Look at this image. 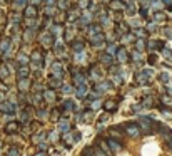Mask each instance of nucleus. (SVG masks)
Returning <instances> with one entry per match:
<instances>
[{
    "label": "nucleus",
    "mask_w": 172,
    "mask_h": 156,
    "mask_svg": "<svg viewBox=\"0 0 172 156\" xmlns=\"http://www.w3.org/2000/svg\"><path fill=\"white\" fill-rule=\"evenodd\" d=\"M127 133H129V134L130 136H137L139 134V126H135V124H129V126H127Z\"/></svg>",
    "instance_id": "1"
},
{
    "label": "nucleus",
    "mask_w": 172,
    "mask_h": 156,
    "mask_svg": "<svg viewBox=\"0 0 172 156\" xmlns=\"http://www.w3.org/2000/svg\"><path fill=\"white\" fill-rule=\"evenodd\" d=\"M109 144L112 146L114 151H119V149H120V144H117V141H112V139H110V141H109Z\"/></svg>",
    "instance_id": "2"
},
{
    "label": "nucleus",
    "mask_w": 172,
    "mask_h": 156,
    "mask_svg": "<svg viewBox=\"0 0 172 156\" xmlns=\"http://www.w3.org/2000/svg\"><path fill=\"white\" fill-rule=\"evenodd\" d=\"M95 156H107V155H104V153H102L100 149H97V148H95Z\"/></svg>",
    "instance_id": "3"
},
{
    "label": "nucleus",
    "mask_w": 172,
    "mask_h": 156,
    "mask_svg": "<svg viewBox=\"0 0 172 156\" xmlns=\"http://www.w3.org/2000/svg\"><path fill=\"white\" fill-rule=\"evenodd\" d=\"M85 156H92V151H90V149H85Z\"/></svg>",
    "instance_id": "4"
}]
</instances>
